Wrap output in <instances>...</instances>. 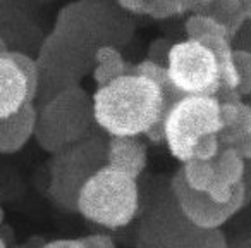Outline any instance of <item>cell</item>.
I'll list each match as a JSON object with an SVG mask.
<instances>
[{"label":"cell","mask_w":251,"mask_h":248,"mask_svg":"<svg viewBox=\"0 0 251 248\" xmlns=\"http://www.w3.org/2000/svg\"><path fill=\"white\" fill-rule=\"evenodd\" d=\"M181 97L174 86H162L151 78L127 71L97 88L91 97V115L108 137L147 135L158 143L164 141L165 114Z\"/></svg>","instance_id":"cell-1"},{"label":"cell","mask_w":251,"mask_h":248,"mask_svg":"<svg viewBox=\"0 0 251 248\" xmlns=\"http://www.w3.org/2000/svg\"><path fill=\"white\" fill-rule=\"evenodd\" d=\"M76 210L86 220L108 229L127 226L140 210L138 179L101 165L79 188Z\"/></svg>","instance_id":"cell-2"},{"label":"cell","mask_w":251,"mask_h":248,"mask_svg":"<svg viewBox=\"0 0 251 248\" xmlns=\"http://www.w3.org/2000/svg\"><path fill=\"white\" fill-rule=\"evenodd\" d=\"M164 141L179 162L193 159V148L208 135L222 131L220 100L208 95H182L164 117Z\"/></svg>","instance_id":"cell-3"},{"label":"cell","mask_w":251,"mask_h":248,"mask_svg":"<svg viewBox=\"0 0 251 248\" xmlns=\"http://www.w3.org/2000/svg\"><path fill=\"white\" fill-rule=\"evenodd\" d=\"M167 74L181 95L219 97L222 78L217 55L196 40H182L169 49Z\"/></svg>","instance_id":"cell-4"},{"label":"cell","mask_w":251,"mask_h":248,"mask_svg":"<svg viewBox=\"0 0 251 248\" xmlns=\"http://www.w3.org/2000/svg\"><path fill=\"white\" fill-rule=\"evenodd\" d=\"M171 188L182 216L200 229H219L246 205V192L239 193L229 203H215L206 193L189 188L182 178L181 169L172 178Z\"/></svg>","instance_id":"cell-5"},{"label":"cell","mask_w":251,"mask_h":248,"mask_svg":"<svg viewBox=\"0 0 251 248\" xmlns=\"http://www.w3.org/2000/svg\"><path fill=\"white\" fill-rule=\"evenodd\" d=\"M28 102L33 100L21 67L9 57V52L0 55V119L16 114Z\"/></svg>","instance_id":"cell-6"},{"label":"cell","mask_w":251,"mask_h":248,"mask_svg":"<svg viewBox=\"0 0 251 248\" xmlns=\"http://www.w3.org/2000/svg\"><path fill=\"white\" fill-rule=\"evenodd\" d=\"M107 165L138 179L147 169L148 154L147 145L140 138L110 137L107 141Z\"/></svg>","instance_id":"cell-7"},{"label":"cell","mask_w":251,"mask_h":248,"mask_svg":"<svg viewBox=\"0 0 251 248\" xmlns=\"http://www.w3.org/2000/svg\"><path fill=\"white\" fill-rule=\"evenodd\" d=\"M38 112L33 102L25 104L21 110L0 119V154L19 152L36 131Z\"/></svg>","instance_id":"cell-8"},{"label":"cell","mask_w":251,"mask_h":248,"mask_svg":"<svg viewBox=\"0 0 251 248\" xmlns=\"http://www.w3.org/2000/svg\"><path fill=\"white\" fill-rule=\"evenodd\" d=\"M95 67H93V80L98 86H105L112 80L127 73L122 54L112 45H100L93 54Z\"/></svg>","instance_id":"cell-9"},{"label":"cell","mask_w":251,"mask_h":248,"mask_svg":"<svg viewBox=\"0 0 251 248\" xmlns=\"http://www.w3.org/2000/svg\"><path fill=\"white\" fill-rule=\"evenodd\" d=\"M195 14H206L217 19L220 25L227 28L230 40L237 35V31L248 21L246 16H244L243 5H241V0H213L212 4L203 9H198Z\"/></svg>","instance_id":"cell-10"},{"label":"cell","mask_w":251,"mask_h":248,"mask_svg":"<svg viewBox=\"0 0 251 248\" xmlns=\"http://www.w3.org/2000/svg\"><path fill=\"white\" fill-rule=\"evenodd\" d=\"M182 178H184L186 185L195 192H203L206 193L210 190V186L215 181V169H213V162H205V161H191L184 162V165L181 167Z\"/></svg>","instance_id":"cell-11"},{"label":"cell","mask_w":251,"mask_h":248,"mask_svg":"<svg viewBox=\"0 0 251 248\" xmlns=\"http://www.w3.org/2000/svg\"><path fill=\"white\" fill-rule=\"evenodd\" d=\"M234 62L239 73V86L237 93L241 98L251 97V50L236 49L234 50Z\"/></svg>","instance_id":"cell-12"},{"label":"cell","mask_w":251,"mask_h":248,"mask_svg":"<svg viewBox=\"0 0 251 248\" xmlns=\"http://www.w3.org/2000/svg\"><path fill=\"white\" fill-rule=\"evenodd\" d=\"M9 57L21 67L23 74L26 76V81H28V88H29V98L35 100L36 91H38V83H40V67L35 60L29 55L23 52H9Z\"/></svg>","instance_id":"cell-13"},{"label":"cell","mask_w":251,"mask_h":248,"mask_svg":"<svg viewBox=\"0 0 251 248\" xmlns=\"http://www.w3.org/2000/svg\"><path fill=\"white\" fill-rule=\"evenodd\" d=\"M220 150H222V145H220L219 135H208V137H203L195 145V148H193V159L195 161L212 162L219 155Z\"/></svg>","instance_id":"cell-14"},{"label":"cell","mask_w":251,"mask_h":248,"mask_svg":"<svg viewBox=\"0 0 251 248\" xmlns=\"http://www.w3.org/2000/svg\"><path fill=\"white\" fill-rule=\"evenodd\" d=\"M224 147H230L244 159V161H251V133L250 135H241V137H236L232 140H229Z\"/></svg>","instance_id":"cell-15"},{"label":"cell","mask_w":251,"mask_h":248,"mask_svg":"<svg viewBox=\"0 0 251 248\" xmlns=\"http://www.w3.org/2000/svg\"><path fill=\"white\" fill-rule=\"evenodd\" d=\"M200 248H229V245L220 229H206Z\"/></svg>","instance_id":"cell-16"},{"label":"cell","mask_w":251,"mask_h":248,"mask_svg":"<svg viewBox=\"0 0 251 248\" xmlns=\"http://www.w3.org/2000/svg\"><path fill=\"white\" fill-rule=\"evenodd\" d=\"M84 248H115V241L108 234H90L81 238Z\"/></svg>","instance_id":"cell-17"},{"label":"cell","mask_w":251,"mask_h":248,"mask_svg":"<svg viewBox=\"0 0 251 248\" xmlns=\"http://www.w3.org/2000/svg\"><path fill=\"white\" fill-rule=\"evenodd\" d=\"M117 4L127 12H133V14H143L147 0H117Z\"/></svg>","instance_id":"cell-18"},{"label":"cell","mask_w":251,"mask_h":248,"mask_svg":"<svg viewBox=\"0 0 251 248\" xmlns=\"http://www.w3.org/2000/svg\"><path fill=\"white\" fill-rule=\"evenodd\" d=\"M42 248H84L83 241L81 238L77 240H55V241H50V243L43 245Z\"/></svg>","instance_id":"cell-19"},{"label":"cell","mask_w":251,"mask_h":248,"mask_svg":"<svg viewBox=\"0 0 251 248\" xmlns=\"http://www.w3.org/2000/svg\"><path fill=\"white\" fill-rule=\"evenodd\" d=\"M241 5H243V11H244L246 19L251 21V0H241Z\"/></svg>","instance_id":"cell-20"},{"label":"cell","mask_w":251,"mask_h":248,"mask_svg":"<svg viewBox=\"0 0 251 248\" xmlns=\"http://www.w3.org/2000/svg\"><path fill=\"white\" fill-rule=\"evenodd\" d=\"M212 2H213V0H198V5H196V9H195V11H193V12H196V11H198V9L206 7V5H210V4H212Z\"/></svg>","instance_id":"cell-21"},{"label":"cell","mask_w":251,"mask_h":248,"mask_svg":"<svg viewBox=\"0 0 251 248\" xmlns=\"http://www.w3.org/2000/svg\"><path fill=\"white\" fill-rule=\"evenodd\" d=\"M136 248H157V247H153V245L147 243V241H143V240H140V238H138V245H136Z\"/></svg>","instance_id":"cell-22"},{"label":"cell","mask_w":251,"mask_h":248,"mask_svg":"<svg viewBox=\"0 0 251 248\" xmlns=\"http://www.w3.org/2000/svg\"><path fill=\"white\" fill-rule=\"evenodd\" d=\"M7 52H9L7 45H5L4 38H2V36H0V55H4V54H7Z\"/></svg>","instance_id":"cell-23"},{"label":"cell","mask_w":251,"mask_h":248,"mask_svg":"<svg viewBox=\"0 0 251 248\" xmlns=\"http://www.w3.org/2000/svg\"><path fill=\"white\" fill-rule=\"evenodd\" d=\"M246 178L251 179V161H246Z\"/></svg>","instance_id":"cell-24"},{"label":"cell","mask_w":251,"mask_h":248,"mask_svg":"<svg viewBox=\"0 0 251 248\" xmlns=\"http://www.w3.org/2000/svg\"><path fill=\"white\" fill-rule=\"evenodd\" d=\"M0 248H7V247H5V241L2 240V238H0Z\"/></svg>","instance_id":"cell-25"},{"label":"cell","mask_w":251,"mask_h":248,"mask_svg":"<svg viewBox=\"0 0 251 248\" xmlns=\"http://www.w3.org/2000/svg\"><path fill=\"white\" fill-rule=\"evenodd\" d=\"M2 219H4V212H2V207H0V222H2Z\"/></svg>","instance_id":"cell-26"},{"label":"cell","mask_w":251,"mask_h":248,"mask_svg":"<svg viewBox=\"0 0 251 248\" xmlns=\"http://www.w3.org/2000/svg\"><path fill=\"white\" fill-rule=\"evenodd\" d=\"M250 105H251V100H250Z\"/></svg>","instance_id":"cell-27"}]
</instances>
